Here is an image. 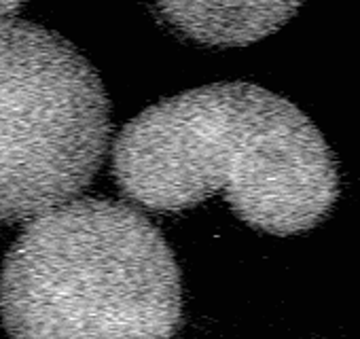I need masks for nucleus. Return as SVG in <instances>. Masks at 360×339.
<instances>
[{"label":"nucleus","mask_w":360,"mask_h":339,"mask_svg":"<svg viewBox=\"0 0 360 339\" xmlns=\"http://www.w3.org/2000/svg\"><path fill=\"white\" fill-rule=\"evenodd\" d=\"M112 174L153 212L223 193L244 223L271 236L314 229L339 198L337 159L320 129L252 83H214L148 106L117 136Z\"/></svg>","instance_id":"f257e3e1"},{"label":"nucleus","mask_w":360,"mask_h":339,"mask_svg":"<svg viewBox=\"0 0 360 339\" xmlns=\"http://www.w3.org/2000/svg\"><path fill=\"white\" fill-rule=\"evenodd\" d=\"M0 318L11 339H172L183 280L142 212L72 200L32 219L9 248Z\"/></svg>","instance_id":"f03ea898"},{"label":"nucleus","mask_w":360,"mask_h":339,"mask_svg":"<svg viewBox=\"0 0 360 339\" xmlns=\"http://www.w3.org/2000/svg\"><path fill=\"white\" fill-rule=\"evenodd\" d=\"M108 140V96L83 53L39 24L0 18V223L72 202Z\"/></svg>","instance_id":"7ed1b4c3"},{"label":"nucleus","mask_w":360,"mask_h":339,"mask_svg":"<svg viewBox=\"0 0 360 339\" xmlns=\"http://www.w3.org/2000/svg\"><path fill=\"white\" fill-rule=\"evenodd\" d=\"M180 34L210 47H244L280 30L303 0H153Z\"/></svg>","instance_id":"20e7f679"},{"label":"nucleus","mask_w":360,"mask_h":339,"mask_svg":"<svg viewBox=\"0 0 360 339\" xmlns=\"http://www.w3.org/2000/svg\"><path fill=\"white\" fill-rule=\"evenodd\" d=\"M26 0H0V18H7L13 11H18Z\"/></svg>","instance_id":"39448f33"}]
</instances>
